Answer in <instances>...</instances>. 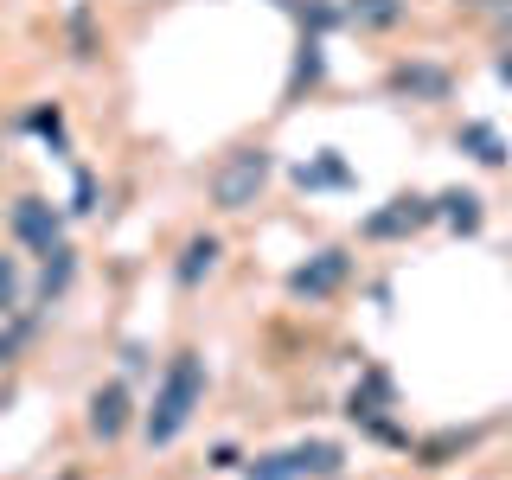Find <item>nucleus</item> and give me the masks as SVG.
<instances>
[{
	"label": "nucleus",
	"instance_id": "obj_1",
	"mask_svg": "<svg viewBox=\"0 0 512 480\" xmlns=\"http://www.w3.org/2000/svg\"><path fill=\"white\" fill-rule=\"evenodd\" d=\"M199 397H205V365H199V352H180V359L167 365V378H160V391H154V410H148V442L154 448H167L180 429L192 423V410H199Z\"/></svg>",
	"mask_w": 512,
	"mask_h": 480
},
{
	"label": "nucleus",
	"instance_id": "obj_2",
	"mask_svg": "<svg viewBox=\"0 0 512 480\" xmlns=\"http://www.w3.org/2000/svg\"><path fill=\"white\" fill-rule=\"evenodd\" d=\"M269 173H276L269 148H237V154H224V167L212 173V205H218V212H250L256 192L269 186Z\"/></svg>",
	"mask_w": 512,
	"mask_h": 480
},
{
	"label": "nucleus",
	"instance_id": "obj_3",
	"mask_svg": "<svg viewBox=\"0 0 512 480\" xmlns=\"http://www.w3.org/2000/svg\"><path fill=\"white\" fill-rule=\"evenodd\" d=\"M340 442H295V448H282V455H263V461H250V480H327V474H340Z\"/></svg>",
	"mask_w": 512,
	"mask_h": 480
},
{
	"label": "nucleus",
	"instance_id": "obj_4",
	"mask_svg": "<svg viewBox=\"0 0 512 480\" xmlns=\"http://www.w3.org/2000/svg\"><path fill=\"white\" fill-rule=\"evenodd\" d=\"M346 250H320V256H308V263L295 269V276H288V288H295V295H308V301H320V295H333V288L346 282Z\"/></svg>",
	"mask_w": 512,
	"mask_h": 480
},
{
	"label": "nucleus",
	"instance_id": "obj_5",
	"mask_svg": "<svg viewBox=\"0 0 512 480\" xmlns=\"http://www.w3.org/2000/svg\"><path fill=\"white\" fill-rule=\"evenodd\" d=\"M429 218H436V205H429V199H391L384 212L365 218V237H404V231H423Z\"/></svg>",
	"mask_w": 512,
	"mask_h": 480
},
{
	"label": "nucleus",
	"instance_id": "obj_6",
	"mask_svg": "<svg viewBox=\"0 0 512 480\" xmlns=\"http://www.w3.org/2000/svg\"><path fill=\"white\" fill-rule=\"evenodd\" d=\"M13 237L32 244V250H52L58 244V212L45 199H20V205H13Z\"/></svg>",
	"mask_w": 512,
	"mask_h": 480
},
{
	"label": "nucleus",
	"instance_id": "obj_7",
	"mask_svg": "<svg viewBox=\"0 0 512 480\" xmlns=\"http://www.w3.org/2000/svg\"><path fill=\"white\" fill-rule=\"evenodd\" d=\"M122 423H128V391L122 384H103V391L90 397V429L109 442V436H122Z\"/></svg>",
	"mask_w": 512,
	"mask_h": 480
},
{
	"label": "nucleus",
	"instance_id": "obj_8",
	"mask_svg": "<svg viewBox=\"0 0 512 480\" xmlns=\"http://www.w3.org/2000/svg\"><path fill=\"white\" fill-rule=\"evenodd\" d=\"M212 263H218V237H192V244L180 250V269H173V276L192 288L199 276H212Z\"/></svg>",
	"mask_w": 512,
	"mask_h": 480
},
{
	"label": "nucleus",
	"instance_id": "obj_9",
	"mask_svg": "<svg viewBox=\"0 0 512 480\" xmlns=\"http://www.w3.org/2000/svg\"><path fill=\"white\" fill-rule=\"evenodd\" d=\"M436 212L455 224V231H480V199H474V192H442Z\"/></svg>",
	"mask_w": 512,
	"mask_h": 480
},
{
	"label": "nucleus",
	"instance_id": "obj_10",
	"mask_svg": "<svg viewBox=\"0 0 512 480\" xmlns=\"http://www.w3.org/2000/svg\"><path fill=\"white\" fill-rule=\"evenodd\" d=\"M346 20H359V26H397V20H404V0H346Z\"/></svg>",
	"mask_w": 512,
	"mask_h": 480
},
{
	"label": "nucleus",
	"instance_id": "obj_11",
	"mask_svg": "<svg viewBox=\"0 0 512 480\" xmlns=\"http://www.w3.org/2000/svg\"><path fill=\"white\" fill-rule=\"evenodd\" d=\"M64 282H71V250H64V244H52V250H45L39 295H45V301H52V295H64Z\"/></svg>",
	"mask_w": 512,
	"mask_h": 480
},
{
	"label": "nucleus",
	"instance_id": "obj_12",
	"mask_svg": "<svg viewBox=\"0 0 512 480\" xmlns=\"http://www.w3.org/2000/svg\"><path fill=\"white\" fill-rule=\"evenodd\" d=\"M461 148H474V160H506L500 135H493L487 122H468V128H461Z\"/></svg>",
	"mask_w": 512,
	"mask_h": 480
},
{
	"label": "nucleus",
	"instance_id": "obj_13",
	"mask_svg": "<svg viewBox=\"0 0 512 480\" xmlns=\"http://www.w3.org/2000/svg\"><path fill=\"white\" fill-rule=\"evenodd\" d=\"M0 314H20V269H13V256H0Z\"/></svg>",
	"mask_w": 512,
	"mask_h": 480
},
{
	"label": "nucleus",
	"instance_id": "obj_14",
	"mask_svg": "<svg viewBox=\"0 0 512 480\" xmlns=\"http://www.w3.org/2000/svg\"><path fill=\"white\" fill-rule=\"evenodd\" d=\"M397 84H404V90H423V96H442L448 77L442 71H397Z\"/></svg>",
	"mask_w": 512,
	"mask_h": 480
},
{
	"label": "nucleus",
	"instance_id": "obj_15",
	"mask_svg": "<svg viewBox=\"0 0 512 480\" xmlns=\"http://www.w3.org/2000/svg\"><path fill=\"white\" fill-rule=\"evenodd\" d=\"M295 180H301V186H340V180H346V167H340V160H320V167H301Z\"/></svg>",
	"mask_w": 512,
	"mask_h": 480
},
{
	"label": "nucleus",
	"instance_id": "obj_16",
	"mask_svg": "<svg viewBox=\"0 0 512 480\" xmlns=\"http://www.w3.org/2000/svg\"><path fill=\"white\" fill-rule=\"evenodd\" d=\"M474 7H500V0H474Z\"/></svg>",
	"mask_w": 512,
	"mask_h": 480
}]
</instances>
